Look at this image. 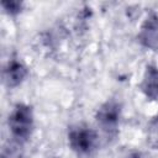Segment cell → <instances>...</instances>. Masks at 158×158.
<instances>
[{
	"mask_svg": "<svg viewBox=\"0 0 158 158\" xmlns=\"http://www.w3.org/2000/svg\"><path fill=\"white\" fill-rule=\"evenodd\" d=\"M7 127L15 141L22 143L27 141L35 127L33 110L30 105L19 102L14 106L7 117Z\"/></svg>",
	"mask_w": 158,
	"mask_h": 158,
	"instance_id": "obj_2",
	"label": "cell"
},
{
	"mask_svg": "<svg viewBox=\"0 0 158 158\" xmlns=\"http://www.w3.org/2000/svg\"><path fill=\"white\" fill-rule=\"evenodd\" d=\"M1 158H23L21 143L17 141L6 142L1 149Z\"/></svg>",
	"mask_w": 158,
	"mask_h": 158,
	"instance_id": "obj_8",
	"label": "cell"
},
{
	"mask_svg": "<svg viewBox=\"0 0 158 158\" xmlns=\"http://www.w3.org/2000/svg\"><path fill=\"white\" fill-rule=\"evenodd\" d=\"M146 141L151 148L158 149V114L147 125Z\"/></svg>",
	"mask_w": 158,
	"mask_h": 158,
	"instance_id": "obj_7",
	"label": "cell"
},
{
	"mask_svg": "<svg viewBox=\"0 0 158 158\" xmlns=\"http://www.w3.org/2000/svg\"><path fill=\"white\" fill-rule=\"evenodd\" d=\"M127 158H141V156H139L138 153H132V154H130Z\"/></svg>",
	"mask_w": 158,
	"mask_h": 158,
	"instance_id": "obj_10",
	"label": "cell"
},
{
	"mask_svg": "<svg viewBox=\"0 0 158 158\" xmlns=\"http://www.w3.org/2000/svg\"><path fill=\"white\" fill-rule=\"evenodd\" d=\"M121 116H122V106L118 101L114 99L102 102L95 112V120L99 127L107 136H115L117 133Z\"/></svg>",
	"mask_w": 158,
	"mask_h": 158,
	"instance_id": "obj_3",
	"label": "cell"
},
{
	"mask_svg": "<svg viewBox=\"0 0 158 158\" xmlns=\"http://www.w3.org/2000/svg\"><path fill=\"white\" fill-rule=\"evenodd\" d=\"M68 144L79 157H90L99 148L98 132L85 123H77L68 130Z\"/></svg>",
	"mask_w": 158,
	"mask_h": 158,
	"instance_id": "obj_1",
	"label": "cell"
},
{
	"mask_svg": "<svg viewBox=\"0 0 158 158\" xmlns=\"http://www.w3.org/2000/svg\"><path fill=\"white\" fill-rule=\"evenodd\" d=\"M28 75V69L26 67V64L17 59V58H12L10 59L5 68H4V83L7 88H16L20 84H22L25 81V79Z\"/></svg>",
	"mask_w": 158,
	"mask_h": 158,
	"instance_id": "obj_5",
	"label": "cell"
},
{
	"mask_svg": "<svg viewBox=\"0 0 158 158\" xmlns=\"http://www.w3.org/2000/svg\"><path fill=\"white\" fill-rule=\"evenodd\" d=\"M139 89L147 99L158 101V67L151 64L146 67Z\"/></svg>",
	"mask_w": 158,
	"mask_h": 158,
	"instance_id": "obj_6",
	"label": "cell"
},
{
	"mask_svg": "<svg viewBox=\"0 0 158 158\" xmlns=\"http://www.w3.org/2000/svg\"><path fill=\"white\" fill-rule=\"evenodd\" d=\"M137 40L142 47L154 51H158V15L152 12L142 22Z\"/></svg>",
	"mask_w": 158,
	"mask_h": 158,
	"instance_id": "obj_4",
	"label": "cell"
},
{
	"mask_svg": "<svg viewBox=\"0 0 158 158\" xmlns=\"http://www.w3.org/2000/svg\"><path fill=\"white\" fill-rule=\"evenodd\" d=\"M1 7L4 9V11L7 15L15 16L22 11L23 2L19 1V0H4V1H1Z\"/></svg>",
	"mask_w": 158,
	"mask_h": 158,
	"instance_id": "obj_9",
	"label": "cell"
}]
</instances>
